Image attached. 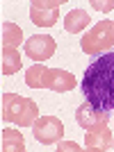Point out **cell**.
Instances as JSON below:
<instances>
[{
	"label": "cell",
	"mask_w": 114,
	"mask_h": 152,
	"mask_svg": "<svg viewBox=\"0 0 114 152\" xmlns=\"http://www.w3.org/2000/svg\"><path fill=\"white\" fill-rule=\"evenodd\" d=\"M80 93L98 111H114V50L103 52L87 66L80 80Z\"/></svg>",
	"instance_id": "6da1fadb"
},
{
	"label": "cell",
	"mask_w": 114,
	"mask_h": 152,
	"mask_svg": "<svg viewBox=\"0 0 114 152\" xmlns=\"http://www.w3.org/2000/svg\"><path fill=\"white\" fill-rule=\"evenodd\" d=\"M2 121L16 123V125L30 127L39 118V107L30 98H21L16 93H5L2 95Z\"/></svg>",
	"instance_id": "7a4b0ae2"
},
{
	"label": "cell",
	"mask_w": 114,
	"mask_h": 152,
	"mask_svg": "<svg viewBox=\"0 0 114 152\" xmlns=\"http://www.w3.org/2000/svg\"><path fill=\"white\" fill-rule=\"evenodd\" d=\"M0 148L5 152H19L25 148V139L19 129L14 127H2V141H0Z\"/></svg>",
	"instance_id": "8fae6325"
},
{
	"label": "cell",
	"mask_w": 114,
	"mask_h": 152,
	"mask_svg": "<svg viewBox=\"0 0 114 152\" xmlns=\"http://www.w3.org/2000/svg\"><path fill=\"white\" fill-rule=\"evenodd\" d=\"M23 48H25V55L30 59H34L37 64H44L46 59H50L55 55L57 43H55V39L48 37V34H34V37H30L25 41Z\"/></svg>",
	"instance_id": "8992f818"
},
{
	"label": "cell",
	"mask_w": 114,
	"mask_h": 152,
	"mask_svg": "<svg viewBox=\"0 0 114 152\" xmlns=\"http://www.w3.org/2000/svg\"><path fill=\"white\" fill-rule=\"evenodd\" d=\"M23 43V32L16 23H2V48H19Z\"/></svg>",
	"instance_id": "7c38bea8"
},
{
	"label": "cell",
	"mask_w": 114,
	"mask_h": 152,
	"mask_svg": "<svg viewBox=\"0 0 114 152\" xmlns=\"http://www.w3.org/2000/svg\"><path fill=\"white\" fill-rule=\"evenodd\" d=\"M32 132H34V139L41 145H53L57 141H62L64 123L57 116H39L34 121V125H32Z\"/></svg>",
	"instance_id": "277c9868"
},
{
	"label": "cell",
	"mask_w": 114,
	"mask_h": 152,
	"mask_svg": "<svg viewBox=\"0 0 114 152\" xmlns=\"http://www.w3.org/2000/svg\"><path fill=\"white\" fill-rule=\"evenodd\" d=\"M80 48H82V52L89 55V57H101L103 52H107L110 48H114V23L112 20L96 23L82 37Z\"/></svg>",
	"instance_id": "3957f363"
},
{
	"label": "cell",
	"mask_w": 114,
	"mask_h": 152,
	"mask_svg": "<svg viewBox=\"0 0 114 152\" xmlns=\"http://www.w3.org/2000/svg\"><path fill=\"white\" fill-rule=\"evenodd\" d=\"M21 55L16 48H2V75H14L21 70Z\"/></svg>",
	"instance_id": "5bb4252c"
},
{
	"label": "cell",
	"mask_w": 114,
	"mask_h": 152,
	"mask_svg": "<svg viewBox=\"0 0 114 152\" xmlns=\"http://www.w3.org/2000/svg\"><path fill=\"white\" fill-rule=\"evenodd\" d=\"M78 80L71 75L69 70L62 68H48V75H46V89L55 91V93H66V91L76 89Z\"/></svg>",
	"instance_id": "ba28073f"
},
{
	"label": "cell",
	"mask_w": 114,
	"mask_h": 152,
	"mask_svg": "<svg viewBox=\"0 0 114 152\" xmlns=\"http://www.w3.org/2000/svg\"><path fill=\"white\" fill-rule=\"evenodd\" d=\"M57 150H64V152H78L80 145L76 141H57Z\"/></svg>",
	"instance_id": "2e32d148"
},
{
	"label": "cell",
	"mask_w": 114,
	"mask_h": 152,
	"mask_svg": "<svg viewBox=\"0 0 114 152\" xmlns=\"http://www.w3.org/2000/svg\"><path fill=\"white\" fill-rule=\"evenodd\" d=\"M114 143L112 139V132L107 129V125L105 127H98V129H89L87 136H84V145H87V150H110Z\"/></svg>",
	"instance_id": "9c48e42d"
},
{
	"label": "cell",
	"mask_w": 114,
	"mask_h": 152,
	"mask_svg": "<svg viewBox=\"0 0 114 152\" xmlns=\"http://www.w3.org/2000/svg\"><path fill=\"white\" fill-rule=\"evenodd\" d=\"M64 5V0H32L30 2V18L34 25L39 27H53L59 18V7Z\"/></svg>",
	"instance_id": "5b68a950"
},
{
	"label": "cell",
	"mask_w": 114,
	"mask_h": 152,
	"mask_svg": "<svg viewBox=\"0 0 114 152\" xmlns=\"http://www.w3.org/2000/svg\"><path fill=\"white\" fill-rule=\"evenodd\" d=\"M89 5L94 7L96 12H103V14H107L114 9V0H91Z\"/></svg>",
	"instance_id": "9a60e30c"
},
{
	"label": "cell",
	"mask_w": 114,
	"mask_h": 152,
	"mask_svg": "<svg viewBox=\"0 0 114 152\" xmlns=\"http://www.w3.org/2000/svg\"><path fill=\"white\" fill-rule=\"evenodd\" d=\"M46 75H48V66L34 64L25 70V84L32 89H46Z\"/></svg>",
	"instance_id": "4fadbf2b"
},
{
	"label": "cell",
	"mask_w": 114,
	"mask_h": 152,
	"mask_svg": "<svg viewBox=\"0 0 114 152\" xmlns=\"http://www.w3.org/2000/svg\"><path fill=\"white\" fill-rule=\"evenodd\" d=\"M112 148H114V143H112Z\"/></svg>",
	"instance_id": "e0dca14e"
},
{
	"label": "cell",
	"mask_w": 114,
	"mask_h": 152,
	"mask_svg": "<svg viewBox=\"0 0 114 152\" xmlns=\"http://www.w3.org/2000/svg\"><path fill=\"white\" fill-rule=\"evenodd\" d=\"M76 121L78 125L82 127V129H98V127H105L110 121V114L107 111H98L96 107H91L89 102H84V104H80L76 111Z\"/></svg>",
	"instance_id": "52a82bcc"
},
{
	"label": "cell",
	"mask_w": 114,
	"mask_h": 152,
	"mask_svg": "<svg viewBox=\"0 0 114 152\" xmlns=\"http://www.w3.org/2000/svg\"><path fill=\"white\" fill-rule=\"evenodd\" d=\"M91 18H89V14L84 9H73V12L66 14V18H64V30L71 32V34H78V32H82L89 27Z\"/></svg>",
	"instance_id": "30bf717a"
}]
</instances>
